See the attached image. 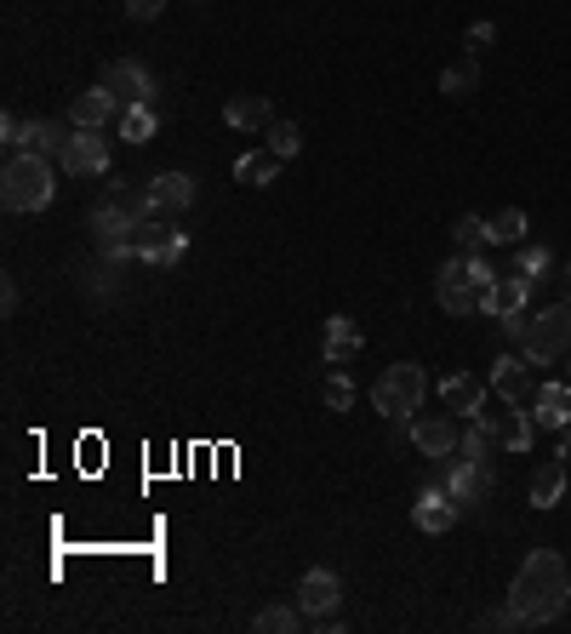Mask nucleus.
I'll return each instance as SVG.
<instances>
[{
	"label": "nucleus",
	"mask_w": 571,
	"mask_h": 634,
	"mask_svg": "<svg viewBox=\"0 0 571 634\" xmlns=\"http://www.w3.org/2000/svg\"><path fill=\"white\" fill-rule=\"evenodd\" d=\"M452 241H457V252H463V257H468V252H480V246H491V235H486V218L463 212V218L452 223Z\"/></svg>",
	"instance_id": "c756f323"
},
{
	"label": "nucleus",
	"mask_w": 571,
	"mask_h": 634,
	"mask_svg": "<svg viewBox=\"0 0 571 634\" xmlns=\"http://www.w3.org/2000/svg\"><path fill=\"white\" fill-rule=\"evenodd\" d=\"M109 200H115V207H120L131 223H149V218L160 212V200H155L149 183H138V189H109Z\"/></svg>",
	"instance_id": "a878e982"
},
{
	"label": "nucleus",
	"mask_w": 571,
	"mask_h": 634,
	"mask_svg": "<svg viewBox=\"0 0 571 634\" xmlns=\"http://www.w3.org/2000/svg\"><path fill=\"white\" fill-rule=\"evenodd\" d=\"M57 194V178H52V160L46 155H12L7 172H0V200L7 212H46Z\"/></svg>",
	"instance_id": "f03ea898"
},
{
	"label": "nucleus",
	"mask_w": 571,
	"mask_h": 634,
	"mask_svg": "<svg viewBox=\"0 0 571 634\" xmlns=\"http://www.w3.org/2000/svg\"><path fill=\"white\" fill-rule=\"evenodd\" d=\"M571 600V572L554 549H531L526 566L509 583V606L520 612V623H554Z\"/></svg>",
	"instance_id": "f257e3e1"
},
{
	"label": "nucleus",
	"mask_w": 571,
	"mask_h": 634,
	"mask_svg": "<svg viewBox=\"0 0 571 634\" xmlns=\"http://www.w3.org/2000/svg\"><path fill=\"white\" fill-rule=\"evenodd\" d=\"M304 606H263L257 612V634H292V628H304Z\"/></svg>",
	"instance_id": "c85d7f7f"
},
{
	"label": "nucleus",
	"mask_w": 571,
	"mask_h": 634,
	"mask_svg": "<svg viewBox=\"0 0 571 634\" xmlns=\"http://www.w3.org/2000/svg\"><path fill=\"white\" fill-rule=\"evenodd\" d=\"M491 41H497V29H491V23H475V29H468V35H463V46H468V57H480V52H486Z\"/></svg>",
	"instance_id": "c9c22d12"
},
{
	"label": "nucleus",
	"mask_w": 571,
	"mask_h": 634,
	"mask_svg": "<svg viewBox=\"0 0 571 634\" xmlns=\"http://www.w3.org/2000/svg\"><path fill=\"white\" fill-rule=\"evenodd\" d=\"M441 406L457 412V418H480V406H486V383H480L475 372H452V378L441 383Z\"/></svg>",
	"instance_id": "f3484780"
},
{
	"label": "nucleus",
	"mask_w": 571,
	"mask_h": 634,
	"mask_svg": "<svg viewBox=\"0 0 571 634\" xmlns=\"http://www.w3.org/2000/svg\"><path fill=\"white\" fill-rule=\"evenodd\" d=\"M149 189H155V200H160V212L194 207V178H189V172H160V178H149Z\"/></svg>",
	"instance_id": "412c9836"
},
{
	"label": "nucleus",
	"mask_w": 571,
	"mask_h": 634,
	"mask_svg": "<svg viewBox=\"0 0 571 634\" xmlns=\"http://www.w3.org/2000/svg\"><path fill=\"white\" fill-rule=\"evenodd\" d=\"M320 394H326V406H331V412H349V406H355V383H349L343 372H326Z\"/></svg>",
	"instance_id": "473e14b6"
},
{
	"label": "nucleus",
	"mask_w": 571,
	"mask_h": 634,
	"mask_svg": "<svg viewBox=\"0 0 571 634\" xmlns=\"http://www.w3.org/2000/svg\"><path fill=\"white\" fill-rule=\"evenodd\" d=\"M441 486L457 497L463 509H480L486 497H491V486H497V469H491V457H486V463H475V457H446Z\"/></svg>",
	"instance_id": "423d86ee"
},
{
	"label": "nucleus",
	"mask_w": 571,
	"mask_h": 634,
	"mask_svg": "<svg viewBox=\"0 0 571 634\" xmlns=\"http://www.w3.org/2000/svg\"><path fill=\"white\" fill-rule=\"evenodd\" d=\"M63 144H70V131H63V120H29L23 126V155H63Z\"/></svg>",
	"instance_id": "4be33fe9"
},
{
	"label": "nucleus",
	"mask_w": 571,
	"mask_h": 634,
	"mask_svg": "<svg viewBox=\"0 0 571 634\" xmlns=\"http://www.w3.org/2000/svg\"><path fill=\"white\" fill-rule=\"evenodd\" d=\"M434 297H441V309L468 320V315H480V286L475 275H468V257H452L441 275H434Z\"/></svg>",
	"instance_id": "6e6552de"
},
{
	"label": "nucleus",
	"mask_w": 571,
	"mask_h": 634,
	"mask_svg": "<svg viewBox=\"0 0 571 634\" xmlns=\"http://www.w3.org/2000/svg\"><path fill=\"white\" fill-rule=\"evenodd\" d=\"M23 126H29V120H18V115L0 120V144H7V155H23Z\"/></svg>",
	"instance_id": "f704fd0d"
},
{
	"label": "nucleus",
	"mask_w": 571,
	"mask_h": 634,
	"mask_svg": "<svg viewBox=\"0 0 571 634\" xmlns=\"http://www.w3.org/2000/svg\"><path fill=\"white\" fill-rule=\"evenodd\" d=\"M223 120H229L234 131H268V126H275V104H268L263 92H241V97H229Z\"/></svg>",
	"instance_id": "aec40b11"
},
{
	"label": "nucleus",
	"mask_w": 571,
	"mask_h": 634,
	"mask_svg": "<svg viewBox=\"0 0 571 634\" xmlns=\"http://www.w3.org/2000/svg\"><path fill=\"white\" fill-rule=\"evenodd\" d=\"M565 297H571V263H565Z\"/></svg>",
	"instance_id": "ea45409f"
},
{
	"label": "nucleus",
	"mask_w": 571,
	"mask_h": 634,
	"mask_svg": "<svg viewBox=\"0 0 571 634\" xmlns=\"http://www.w3.org/2000/svg\"><path fill=\"white\" fill-rule=\"evenodd\" d=\"M97 86H104L120 109H131V104H155V92H160V86H155V75L144 70L138 57H120V63H109V70L97 75Z\"/></svg>",
	"instance_id": "0eeeda50"
},
{
	"label": "nucleus",
	"mask_w": 571,
	"mask_h": 634,
	"mask_svg": "<svg viewBox=\"0 0 571 634\" xmlns=\"http://www.w3.org/2000/svg\"><path fill=\"white\" fill-rule=\"evenodd\" d=\"M360 344H366L360 326H355L349 315H331V320H326V355H320V360L331 366V372H343V366L360 355Z\"/></svg>",
	"instance_id": "6ab92c4d"
},
{
	"label": "nucleus",
	"mask_w": 571,
	"mask_h": 634,
	"mask_svg": "<svg viewBox=\"0 0 571 634\" xmlns=\"http://www.w3.org/2000/svg\"><path fill=\"white\" fill-rule=\"evenodd\" d=\"M526 297H531V281H526V275H497V281L480 292V315H491V320L526 315Z\"/></svg>",
	"instance_id": "ddd939ff"
},
{
	"label": "nucleus",
	"mask_w": 571,
	"mask_h": 634,
	"mask_svg": "<svg viewBox=\"0 0 571 634\" xmlns=\"http://www.w3.org/2000/svg\"><path fill=\"white\" fill-rule=\"evenodd\" d=\"M423 394H429V378H423V366L417 360H394L389 372L372 383V406L383 418H412L423 406Z\"/></svg>",
	"instance_id": "7ed1b4c3"
},
{
	"label": "nucleus",
	"mask_w": 571,
	"mask_h": 634,
	"mask_svg": "<svg viewBox=\"0 0 571 634\" xmlns=\"http://www.w3.org/2000/svg\"><path fill=\"white\" fill-rule=\"evenodd\" d=\"M468 275H475V286H480V292H486V286L497 281V270H491V263H486L480 252H468Z\"/></svg>",
	"instance_id": "4c0bfd02"
},
{
	"label": "nucleus",
	"mask_w": 571,
	"mask_h": 634,
	"mask_svg": "<svg viewBox=\"0 0 571 634\" xmlns=\"http://www.w3.org/2000/svg\"><path fill=\"white\" fill-rule=\"evenodd\" d=\"M491 394L503 400V406H531V394H537L531 360H526V355H503V360H491Z\"/></svg>",
	"instance_id": "9b49d317"
},
{
	"label": "nucleus",
	"mask_w": 571,
	"mask_h": 634,
	"mask_svg": "<svg viewBox=\"0 0 571 634\" xmlns=\"http://www.w3.org/2000/svg\"><path fill=\"white\" fill-rule=\"evenodd\" d=\"M520 349L531 366H549L571 349V304H549V309H537L526 315V331H520Z\"/></svg>",
	"instance_id": "20e7f679"
},
{
	"label": "nucleus",
	"mask_w": 571,
	"mask_h": 634,
	"mask_svg": "<svg viewBox=\"0 0 571 634\" xmlns=\"http://www.w3.org/2000/svg\"><path fill=\"white\" fill-rule=\"evenodd\" d=\"M486 235H491V246H520V241H526V212H520V207H503V212L486 223Z\"/></svg>",
	"instance_id": "bb28decb"
},
{
	"label": "nucleus",
	"mask_w": 571,
	"mask_h": 634,
	"mask_svg": "<svg viewBox=\"0 0 571 634\" xmlns=\"http://www.w3.org/2000/svg\"><path fill=\"white\" fill-rule=\"evenodd\" d=\"M57 166L70 178H104L109 172V138H97V131H70V144H63V155H57Z\"/></svg>",
	"instance_id": "9d476101"
},
{
	"label": "nucleus",
	"mask_w": 571,
	"mask_h": 634,
	"mask_svg": "<svg viewBox=\"0 0 571 634\" xmlns=\"http://www.w3.org/2000/svg\"><path fill=\"white\" fill-rule=\"evenodd\" d=\"M412 520L429 531V538H441V531H452L457 520H463V504L446 492V486H429L423 497H417V509H412Z\"/></svg>",
	"instance_id": "4468645a"
},
{
	"label": "nucleus",
	"mask_w": 571,
	"mask_h": 634,
	"mask_svg": "<svg viewBox=\"0 0 571 634\" xmlns=\"http://www.w3.org/2000/svg\"><path fill=\"white\" fill-rule=\"evenodd\" d=\"M475 86H480V63H475V57L446 63V70H441V92H446V97H468Z\"/></svg>",
	"instance_id": "cd10ccee"
},
{
	"label": "nucleus",
	"mask_w": 571,
	"mask_h": 634,
	"mask_svg": "<svg viewBox=\"0 0 571 634\" xmlns=\"http://www.w3.org/2000/svg\"><path fill=\"white\" fill-rule=\"evenodd\" d=\"M560 497H565V457H549L543 469L531 475V504L537 509H554Z\"/></svg>",
	"instance_id": "5701e85b"
},
{
	"label": "nucleus",
	"mask_w": 571,
	"mask_h": 634,
	"mask_svg": "<svg viewBox=\"0 0 571 634\" xmlns=\"http://www.w3.org/2000/svg\"><path fill=\"white\" fill-rule=\"evenodd\" d=\"M412 446L423 452V457H434V463H446V457H457V446H463V429H457V412H429V418H417L412 423Z\"/></svg>",
	"instance_id": "1a4fd4ad"
},
{
	"label": "nucleus",
	"mask_w": 571,
	"mask_h": 634,
	"mask_svg": "<svg viewBox=\"0 0 571 634\" xmlns=\"http://www.w3.org/2000/svg\"><path fill=\"white\" fill-rule=\"evenodd\" d=\"M183 252H189V235L183 229H172V223H138L131 229V257L138 263H155V270H172V263H183Z\"/></svg>",
	"instance_id": "39448f33"
},
{
	"label": "nucleus",
	"mask_w": 571,
	"mask_h": 634,
	"mask_svg": "<svg viewBox=\"0 0 571 634\" xmlns=\"http://www.w3.org/2000/svg\"><path fill=\"white\" fill-rule=\"evenodd\" d=\"M275 172H281V155H275V149H252V155H241V160H234V178H241V183H252V189L275 183Z\"/></svg>",
	"instance_id": "393cba45"
},
{
	"label": "nucleus",
	"mask_w": 571,
	"mask_h": 634,
	"mask_svg": "<svg viewBox=\"0 0 571 634\" xmlns=\"http://www.w3.org/2000/svg\"><path fill=\"white\" fill-rule=\"evenodd\" d=\"M531 423H537V429H565V423H571V383H537V394H531Z\"/></svg>",
	"instance_id": "a211bd4d"
},
{
	"label": "nucleus",
	"mask_w": 571,
	"mask_h": 634,
	"mask_svg": "<svg viewBox=\"0 0 571 634\" xmlns=\"http://www.w3.org/2000/svg\"><path fill=\"white\" fill-rule=\"evenodd\" d=\"M491 423L486 418H468V429H463V446H457V457H475V463H486L491 457Z\"/></svg>",
	"instance_id": "7c9ffc66"
},
{
	"label": "nucleus",
	"mask_w": 571,
	"mask_h": 634,
	"mask_svg": "<svg viewBox=\"0 0 571 634\" xmlns=\"http://www.w3.org/2000/svg\"><path fill=\"white\" fill-rule=\"evenodd\" d=\"M120 138L126 144H155V131H160V115H155V104H131V109H120Z\"/></svg>",
	"instance_id": "b1692460"
},
{
	"label": "nucleus",
	"mask_w": 571,
	"mask_h": 634,
	"mask_svg": "<svg viewBox=\"0 0 571 634\" xmlns=\"http://www.w3.org/2000/svg\"><path fill=\"white\" fill-rule=\"evenodd\" d=\"M338 600H343V578H338V572H326V566L304 572V583H297V606H304V617L338 612Z\"/></svg>",
	"instance_id": "f8f14e48"
},
{
	"label": "nucleus",
	"mask_w": 571,
	"mask_h": 634,
	"mask_svg": "<svg viewBox=\"0 0 571 634\" xmlns=\"http://www.w3.org/2000/svg\"><path fill=\"white\" fill-rule=\"evenodd\" d=\"M109 120H120V104L104 92V86H86V92H75V104H70V126H81V131H104Z\"/></svg>",
	"instance_id": "dca6fc26"
},
{
	"label": "nucleus",
	"mask_w": 571,
	"mask_h": 634,
	"mask_svg": "<svg viewBox=\"0 0 571 634\" xmlns=\"http://www.w3.org/2000/svg\"><path fill=\"white\" fill-rule=\"evenodd\" d=\"M515 275H526V281H543V275H549V246H520V257H515Z\"/></svg>",
	"instance_id": "72a5a7b5"
},
{
	"label": "nucleus",
	"mask_w": 571,
	"mask_h": 634,
	"mask_svg": "<svg viewBox=\"0 0 571 634\" xmlns=\"http://www.w3.org/2000/svg\"><path fill=\"white\" fill-rule=\"evenodd\" d=\"M480 418H486V412H480ZM486 423H491V441H497L503 452H531V441H537V423H531L526 406H503V412H491Z\"/></svg>",
	"instance_id": "2eb2a0df"
},
{
	"label": "nucleus",
	"mask_w": 571,
	"mask_h": 634,
	"mask_svg": "<svg viewBox=\"0 0 571 634\" xmlns=\"http://www.w3.org/2000/svg\"><path fill=\"white\" fill-rule=\"evenodd\" d=\"M560 457H571V423L560 429Z\"/></svg>",
	"instance_id": "58836bf2"
},
{
	"label": "nucleus",
	"mask_w": 571,
	"mask_h": 634,
	"mask_svg": "<svg viewBox=\"0 0 571 634\" xmlns=\"http://www.w3.org/2000/svg\"><path fill=\"white\" fill-rule=\"evenodd\" d=\"M160 7H166V0H126V18L131 23H149V18H160Z\"/></svg>",
	"instance_id": "e433bc0d"
},
{
	"label": "nucleus",
	"mask_w": 571,
	"mask_h": 634,
	"mask_svg": "<svg viewBox=\"0 0 571 634\" xmlns=\"http://www.w3.org/2000/svg\"><path fill=\"white\" fill-rule=\"evenodd\" d=\"M263 138H268V149H275L281 160H292L297 149H304V131H297L292 120H275V126H268V131H263Z\"/></svg>",
	"instance_id": "2f4dec72"
}]
</instances>
